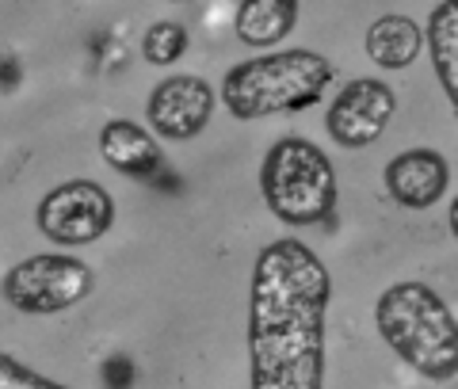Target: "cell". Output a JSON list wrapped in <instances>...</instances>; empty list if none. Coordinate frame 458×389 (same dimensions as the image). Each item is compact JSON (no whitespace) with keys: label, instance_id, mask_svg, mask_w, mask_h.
Masks as SVG:
<instances>
[{"label":"cell","instance_id":"cell-3","mask_svg":"<svg viewBox=\"0 0 458 389\" xmlns=\"http://www.w3.org/2000/svg\"><path fill=\"white\" fill-rule=\"evenodd\" d=\"M375 328L386 348L420 378L451 382L458 374V321L428 283L386 286L375 301Z\"/></svg>","mask_w":458,"mask_h":389},{"label":"cell","instance_id":"cell-6","mask_svg":"<svg viewBox=\"0 0 458 389\" xmlns=\"http://www.w3.org/2000/svg\"><path fill=\"white\" fill-rule=\"evenodd\" d=\"M35 225L62 249H84V244L104 241L114 225V199L96 180H65L38 199Z\"/></svg>","mask_w":458,"mask_h":389},{"label":"cell","instance_id":"cell-11","mask_svg":"<svg viewBox=\"0 0 458 389\" xmlns=\"http://www.w3.org/2000/svg\"><path fill=\"white\" fill-rule=\"evenodd\" d=\"M363 47H367V57L378 69H390V73H397V69H409L420 57V50H424V27L417 20L390 12V16H378L375 23L367 27Z\"/></svg>","mask_w":458,"mask_h":389},{"label":"cell","instance_id":"cell-14","mask_svg":"<svg viewBox=\"0 0 458 389\" xmlns=\"http://www.w3.org/2000/svg\"><path fill=\"white\" fill-rule=\"evenodd\" d=\"M188 47H191V35H188V27L176 23V20H161L141 35V57H146L149 65L180 62V57L188 54Z\"/></svg>","mask_w":458,"mask_h":389},{"label":"cell","instance_id":"cell-7","mask_svg":"<svg viewBox=\"0 0 458 389\" xmlns=\"http://www.w3.org/2000/svg\"><path fill=\"white\" fill-rule=\"evenodd\" d=\"M397 114V92L378 77H355L328 104L325 130L340 149H367Z\"/></svg>","mask_w":458,"mask_h":389},{"label":"cell","instance_id":"cell-12","mask_svg":"<svg viewBox=\"0 0 458 389\" xmlns=\"http://www.w3.org/2000/svg\"><path fill=\"white\" fill-rule=\"evenodd\" d=\"M298 16H302V4L298 0H249V4L237 8V38L252 50H267L279 47L298 27Z\"/></svg>","mask_w":458,"mask_h":389},{"label":"cell","instance_id":"cell-9","mask_svg":"<svg viewBox=\"0 0 458 389\" xmlns=\"http://www.w3.org/2000/svg\"><path fill=\"white\" fill-rule=\"evenodd\" d=\"M386 195L405 210H432L451 187V161L439 149H405L382 168Z\"/></svg>","mask_w":458,"mask_h":389},{"label":"cell","instance_id":"cell-8","mask_svg":"<svg viewBox=\"0 0 458 389\" xmlns=\"http://www.w3.org/2000/svg\"><path fill=\"white\" fill-rule=\"evenodd\" d=\"M218 92L214 84L199 73H176L153 84L146 99V130L165 141H191L199 138L214 119Z\"/></svg>","mask_w":458,"mask_h":389},{"label":"cell","instance_id":"cell-5","mask_svg":"<svg viewBox=\"0 0 458 389\" xmlns=\"http://www.w3.org/2000/svg\"><path fill=\"white\" fill-rule=\"evenodd\" d=\"M96 291V271L81 256L69 252H38L20 259L0 279V298L16 313L54 317L81 306Z\"/></svg>","mask_w":458,"mask_h":389},{"label":"cell","instance_id":"cell-2","mask_svg":"<svg viewBox=\"0 0 458 389\" xmlns=\"http://www.w3.org/2000/svg\"><path fill=\"white\" fill-rule=\"evenodd\" d=\"M336 80L333 57L294 47L264 57H249L225 69L218 84V104L237 123H260L276 114H298L321 104L325 89Z\"/></svg>","mask_w":458,"mask_h":389},{"label":"cell","instance_id":"cell-10","mask_svg":"<svg viewBox=\"0 0 458 389\" xmlns=\"http://www.w3.org/2000/svg\"><path fill=\"white\" fill-rule=\"evenodd\" d=\"M96 146H99L104 165L114 168L126 180H153L165 165L157 138L146 126H138L131 119H107L104 126H99Z\"/></svg>","mask_w":458,"mask_h":389},{"label":"cell","instance_id":"cell-13","mask_svg":"<svg viewBox=\"0 0 458 389\" xmlns=\"http://www.w3.org/2000/svg\"><path fill=\"white\" fill-rule=\"evenodd\" d=\"M428 57H432V69H436V80L447 104H458V80H454V62H458V12L447 0H439L428 16Z\"/></svg>","mask_w":458,"mask_h":389},{"label":"cell","instance_id":"cell-4","mask_svg":"<svg viewBox=\"0 0 458 389\" xmlns=\"http://www.w3.org/2000/svg\"><path fill=\"white\" fill-rule=\"evenodd\" d=\"M260 195L264 207L283 225L291 229L321 225L333 218L340 203L336 165L310 138L283 134L271 141V149L260 161Z\"/></svg>","mask_w":458,"mask_h":389},{"label":"cell","instance_id":"cell-1","mask_svg":"<svg viewBox=\"0 0 458 389\" xmlns=\"http://www.w3.org/2000/svg\"><path fill=\"white\" fill-rule=\"evenodd\" d=\"M333 275L298 237L260 249L249 279V389H325V317Z\"/></svg>","mask_w":458,"mask_h":389},{"label":"cell","instance_id":"cell-15","mask_svg":"<svg viewBox=\"0 0 458 389\" xmlns=\"http://www.w3.org/2000/svg\"><path fill=\"white\" fill-rule=\"evenodd\" d=\"M0 389H69V385L54 382L47 374H38L35 367L20 363L16 355L0 351Z\"/></svg>","mask_w":458,"mask_h":389}]
</instances>
